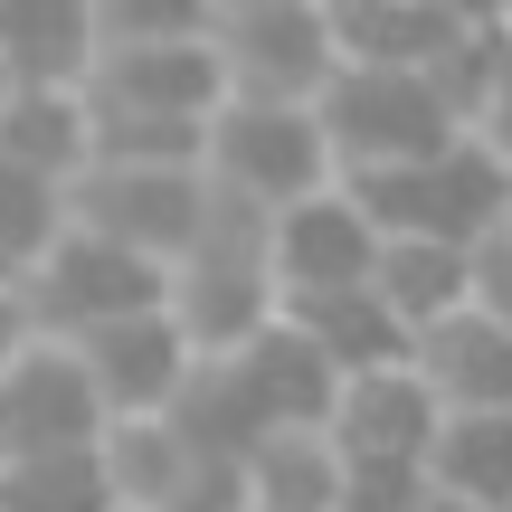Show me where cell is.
<instances>
[{
	"mask_svg": "<svg viewBox=\"0 0 512 512\" xmlns=\"http://www.w3.org/2000/svg\"><path fill=\"white\" fill-rule=\"evenodd\" d=\"M219 0H95V76L86 105L124 124H219L228 114V67L209 38Z\"/></svg>",
	"mask_w": 512,
	"mask_h": 512,
	"instance_id": "6da1fadb",
	"label": "cell"
},
{
	"mask_svg": "<svg viewBox=\"0 0 512 512\" xmlns=\"http://www.w3.org/2000/svg\"><path fill=\"white\" fill-rule=\"evenodd\" d=\"M219 190V181H209ZM275 219L266 209H247V200H209V228H200V247L171 266V323L200 342V361H228V351H247L256 332H275L285 323V294H275Z\"/></svg>",
	"mask_w": 512,
	"mask_h": 512,
	"instance_id": "7a4b0ae2",
	"label": "cell"
},
{
	"mask_svg": "<svg viewBox=\"0 0 512 512\" xmlns=\"http://www.w3.org/2000/svg\"><path fill=\"white\" fill-rule=\"evenodd\" d=\"M342 190L370 209L380 238H437V247H465V256H475L494 228H512V171L475 143V133L446 143L437 162L370 171V181H342Z\"/></svg>",
	"mask_w": 512,
	"mask_h": 512,
	"instance_id": "3957f363",
	"label": "cell"
},
{
	"mask_svg": "<svg viewBox=\"0 0 512 512\" xmlns=\"http://www.w3.org/2000/svg\"><path fill=\"white\" fill-rule=\"evenodd\" d=\"M209 38L228 67V105H323L342 76L332 0H219Z\"/></svg>",
	"mask_w": 512,
	"mask_h": 512,
	"instance_id": "277c9868",
	"label": "cell"
},
{
	"mask_svg": "<svg viewBox=\"0 0 512 512\" xmlns=\"http://www.w3.org/2000/svg\"><path fill=\"white\" fill-rule=\"evenodd\" d=\"M313 114H323V143L342 162V181L408 171V162H437L446 143H465V124L437 95V76H399V67H342Z\"/></svg>",
	"mask_w": 512,
	"mask_h": 512,
	"instance_id": "5b68a950",
	"label": "cell"
},
{
	"mask_svg": "<svg viewBox=\"0 0 512 512\" xmlns=\"http://www.w3.org/2000/svg\"><path fill=\"white\" fill-rule=\"evenodd\" d=\"M209 181H219L228 200H247V209L275 219V209L332 190L342 162H332L313 105H228L219 124H209Z\"/></svg>",
	"mask_w": 512,
	"mask_h": 512,
	"instance_id": "8992f818",
	"label": "cell"
},
{
	"mask_svg": "<svg viewBox=\"0 0 512 512\" xmlns=\"http://www.w3.org/2000/svg\"><path fill=\"white\" fill-rule=\"evenodd\" d=\"M162 304H171V266L95 238V228H67L57 256L29 275V313H38L48 342H86V332L133 323V313H162Z\"/></svg>",
	"mask_w": 512,
	"mask_h": 512,
	"instance_id": "52a82bcc",
	"label": "cell"
},
{
	"mask_svg": "<svg viewBox=\"0 0 512 512\" xmlns=\"http://www.w3.org/2000/svg\"><path fill=\"white\" fill-rule=\"evenodd\" d=\"M105 427H114V408H105V389H95L86 351L38 332L29 361L0 380V456L10 465H29V456H95Z\"/></svg>",
	"mask_w": 512,
	"mask_h": 512,
	"instance_id": "ba28073f",
	"label": "cell"
},
{
	"mask_svg": "<svg viewBox=\"0 0 512 512\" xmlns=\"http://www.w3.org/2000/svg\"><path fill=\"white\" fill-rule=\"evenodd\" d=\"M209 171H124V162H95L86 181H76V228H95V238L152 256V266H181L190 247H200L209 228Z\"/></svg>",
	"mask_w": 512,
	"mask_h": 512,
	"instance_id": "9c48e42d",
	"label": "cell"
},
{
	"mask_svg": "<svg viewBox=\"0 0 512 512\" xmlns=\"http://www.w3.org/2000/svg\"><path fill=\"white\" fill-rule=\"evenodd\" d=\"M380 228H370V209L351 200L342 181L332 190H313V200H294V209H275V294L285 304H313V294H361L370 275H380Z\"/></svg>",
	"mask_w": 512,
	"mask_h": 512,
	"instance_id": "30bf717a",
	"label": "cell"
},
{
	"mask_svg": "<svg viewBox=\"0 0 512 512\" xmlns=\"http://www.w3.org/2000/svg\"><path fill=\"white\" fill-rule=\"evenodd\" d=\"M76 351H86V370H95V389H105L114 418H171V408H181V389L200 380V342L171 323V304H162V313H133V323L86 332Z\"/></svg>",
	"mask_w": 512,
	"mask_h": 512,
	"instance_id": "8fae6325",
	"label": "cell"
},
{
	"mask_svg": "<svg viewBox=\"0 0 512 512\" xmlns=\"http://www.w3.org/2000/svg\"><path fill=\"white\" fill-rule=\"evenodd\" d=\"M437 427H446V408L427 399L418 370H370V380H342V399H332L323 437L342 446L351 475H361V465H408V475H427Z\"/></svg>",
	"mask_w": 512,
	"mask_h": 512,
	"instance_id": "7c38bea8",
	"label": "cell"
},
{
	"mask_svg": "<svg viewBox=\"0 0 512 512\" xmlns=\"http://www.w3.org/2000/svg\"><path fill=\"white\" fill-rule=\"evenodd\" d=\"M475 29V0H332V38L342 67H399V76H437Z\"/></svg>",
	"mask_w": 512,
	"mask_h": 512,
	"instance_id": "4fadbf2b",
	"label": "cell"
},
{
	"mask_svg": "<svg viewBox=\"0 0 512 512\" xmlns=\"http://www.w3.org/2000/svg\"><path fill=\"white\" fill-rule=\"evenodd\" d=\"M408 370L427 380V399L446 418H484V408H512V323H494L484 304L446 313L437 332H418Z\"/></svg>",
	"mask_w": 512,
	"mask_h": 512,
	"instance_id": "5bb4252c",
	"label": "cell"
},
{
	"mask_svg": "<svg viewBox=\"0 0 512 512\" xmlns=\"http://www.w3.org/2000/svg\"><path fill=\"white\" fill-rule=\"evenodd\" d=\"M95 48H105L95 0H0V67H10V86H67V95H86Z\"/></svg>",
	"mask_w": 512,
	"mask_h": 512,
	"instance_id": "9a60e30c",
	"label": "cell"
},
{
	"mask_svg": "<svg viewBox=\"0 0 512 512\" xmlns=\"http://www.w3.org/2000/svg\"><path fill=\"white\" fill-rule=\"evenodd\" d=\"M228 361H238L256 418H266V437H285V427H323V418H332V399H342V370H332L294 323L256 332V342H247V351H228Z\"/></svg>",
	"mask_w": 512,
	"mask_h": 512,
	"instance_id": "2e32d148",
	"label": "cell"
},
{
	"mask_svg": "<svg viewBox=\"0 0 512 512\" xmlns=\"http://www.w3.org/2000/svg\"><path fill=\"white\" fill-rule=\"evenodd\" d=\"M0 152L76 200V181L95 171V105L67 95V86H19L10 114H0Z\"/></svg>",
	"mask_w": 512,
	"mask_h": 512,
	"instance_id": "e0dca14e",
	"label": "cell"
},
{
	"mask_svg": "<svg viewBox=\"0 0 512 512\" xmlns=\"http://www.w3.org/2000/svg\"><path fill=\"white\" fill-rule=\"evenodd\" d=\"M285 323L304 332L313 351H323L342 380H370V370H408V351H418V332L399 323V313L380 304V294H313V304H285Z\"/></svg>",
	"mask_w": 512,
	"mask_h": 512,
	"instance_id": "ac0fdd59",
	"label": "cell"
},
{
	"mask_svg": "<svg viewBox=\"0 0 512 512\" xmlns=\"http://www.w3.org/2000/svg\"><path fill=\"white\" fill-rule=\"evenodd\" d=\"M370 294H380L408 332H437L446 313L475 304V256H465V247H437V238H389Z\"/></svg>",
	"mask_w": 512,
	"mask_h": 512,
	"instance_id": "d6986e66",
	"label": "cell"
},
{
	"mask_svg": "<svg viewBox=\"0 0 512 512\" xmlns=\"http://www.w3.org/2000/svg\"><path fill=\"white\" fill-rule=\"evenodd\" d=\"M351 494V465L323 427H285L247 456V503L256 512H342Z\"/></svg>",
	"mask_w": 512,
	"mask_h": 512,
	"instance_id": "ffe728a7",
	"label": "cell"
},
{
	"mask_svg": "<svg viewBox=\"0 0 512 512\" xmlns=\"http://www.w3.org/2000/svg\"><path fill=\"white\" fill-rule=\"evenodd\" d=\"M95 456H105V484H114V503H124V512H171L200 446H190L171 418H114Z\"/></svg>",
	"mask_w": 512,
	"mask_h": 512,
	"instance_id": "44dd1931",
	"label": "cell"
},
{
	"mask_svg": "<svg viewBox=\"0 0 512 512\" xmlns=\"http://www.w3.org/2000/svg\"><path fill=\"white\" fill-rule=\"evenodd\" d=\"M427 484L475 512H512V408H484V418H446L437 446H427Z\"/></svg>",
	"mask_w": 512,
	"mask_h": 512,
	"instance_id": "7402d4cb",
	"label": "cell"
},
{
	"mask_svg": "<svg viewBox=\"0 0 512 512\" xmlns=\"http://www.w3.org/2000/svg\"><path fill=\"white\" fill-rule=\"evenodd\" d=\"M67 228H76L67 190L38 181V171H19L10 152H0V285L29 294V275L57 256V238H67Z\"/></svg>",
	"mask_w": 512,
	"mask_h": 512,
	"instance_id": "603a6c76",
	"label": "cell"
},
{
	"mask_svg": "<svg viewBox=\"0 0 512 512\" xmlns=\"http://www.w3.org/2000/svg\"><path fill=\"white\" fill-rule=\"evenodd\" d=\"M0 512H124L105 484V456H29L0 475Z\"/></svg>",
	"mask_w": 512,
	"mask_h": 512,
	"instance_id": "cb8c5ba5",
	"label": "cell"
},
{
	"mask_svg": "<svg viewBox=\"0 0 512 512\" xmlns=\"http://www.w3.org/2000/svg\"><path fill=\"white\" fill-rule=\"evenodd\" d=\"M418 503H427V475H408V465H361L342 494V512H418Z\"/></svg>",
	"mask_w": 512,
	"mask_h": 512,
	"instance_id": "d4e9b609",
	"label": "cell"
},
{
	"mask_svg": "<svg viewBox=\"0 0 512 512\" xmlns=\"http://www.w3.org/2000/svg\"><path fill=\"white\" fill-rule=\"evenodd\" d=\"M475 304L494 313V323H512V228H494V238L475 247Z\"/></svg>",
	"mask_w": 512,
	"mask_h": 512,
	"instance_id": "484cf974",
	"label": "cell"
},
{
	"mask_svg": "<svg viewBox=\"0 0 512 512\" xmlns=\"http://www.w3.org/2000/svg\"><path fill=\"white\" fill-rule=\"evenodd\" d=\"M29 342H38V313H29V294H19V285H0V380H10V370L29 361Z\"/></svg>",
	"mask_w": 512,
	"mask_h": 512,
	"instance_id": "4316f807",
	"label": "cell"
},
{
	"mask_svg": "<svg viewBox=\"0 0 512 512\" xmlns=\"http://www.w3.org/2000/svg\"><path fill=\"white\" fill-rule=\"evenodd\" d=\"M465 133H475V143H484V152H494V162L512 171V67L494 76V95H484V114H475Z\"/></svg>",
	"mask_w": 512,
	"mask_h": 512,
	"instance_id": "83f0119b",
	"label": "cell"
},
{
	"mask_svg": "<svg viewBox=\"0 0 512 512\" xmlns=\"http://www.w3.org/2000/svg\"><path fill=\"white\" fill-rule=\"evenodd\" d=\"M418 512H475V503H456V494H437V484H427V503Z\"/></svg>",
	"mask_w": 512,
	"mask_h": 512,
	"instance_id": "f1b7e54d",
	"label": "cell"
},
{
	"mask_svg": "<svg viewBox=\"0 0 512 512\" xmlns=\"http://www.w3.org/2000/svg\"><path fill=\"white\" fill-rule=\"evenodd\" d=\"M10 95H19V86H10V67H0V114H10Z\"/></svg>",
	"mask_w": 512,
	"mask_h": 512,
	"instance_id": "f546056e",
	"label": "cell"
},
{
	"mask_svg": "<svg viewBox=\"0 0 512 512\" xmlns=\"http://www.w3.org/2000/svg\"><path fill=\"white\" fill-rule=\"evenodd\" d=\"M0 475H10V456H0Z\"/></svg>",
	"mask_w": 512,
	"mask_h": 512,
	"instance_id": "4dcf8cb0",
	"label": "cell"
},
{
	"mask_svg": "<svg viewBox=\"0 0 512 512\" xmlns=\"http://www.w3.org/2000/svg\"><path fill=\"white\" fill-rule=\"evenodd\" d=\"M247 512H256V503H247Z\"/></svg>",
	"mask_w": 512,
	"mask_h": 512,
	"instance_id": "1f68e13d",
	"label": "cell"
}]
</instances>
